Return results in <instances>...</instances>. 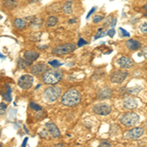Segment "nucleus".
<instances>
[{
    "instance_id": "cd10ccee",
    "label": "nucleus",
    "mask_w": 147,
    "mask_h": 147,
    "mask_svg": "<svg viewBox=\"0 0 147 147\" xmlns=\"http://www.w3.org/2000/svg\"><path fill=\"white\" fill-rule=\"evenodd\" d=\"M140 87H136H136H134V88H129V89H127V90H129V93H134V94H136V93H138V92L139 91H140Z\"/></svg>"
},
{
    "instance_id": "5701e85b",
    "label": "nucleus",
    "mask_w": 147,
    "mask_h": 147,
    "mask_svg": "<svg viewBox=\"0 0 147 147\" xmlns=\"http://www.w3.org/2000/svg\"><path fill=\"white\" fill-rule=\"evenodd\" d=\"M139 30H140L141 34H147V21L141 23L140 25H139Z\"/></svg>"
},
{
    "instance_id": "423d86ee",
    "label": "nucleus",
    "mask_w": 147,
    "mask_h": 147,
    "mask_svg": "<svg viewBox=\"0 0 147 147\" xmlns=\"http://www.w3.org/2000/svg\"><path fill=\"white\" fill-rule=\"evenodd\" d=\"M32 84H34V77L32 75H28V74L23 75L18 80V85L22 89H25V90L30 89L32 86Z\"/></svg>"
},
{
    "instance_id": "2f4dec72",
    "label": "nucleus",
    "mask_w": 147,
    "mask_h": 147,
    "mask_svg": "<svg viewBox=\"0 0 147 147\" xmlns=\"http://www.w3.org/2000/svg\"><path fill=\"white\" fill-rule=\"evenodd\" d=\"M106 34V32H98V34H97L96 35H95V37H94V40H96V39H98V38H100V37H102V36H104V35Z\"/></svg>"
},
{
    "instance_id": "bb28decb",
    "label": "nucleus",
    "mask_w": 147,
    "mask_h": 147,
    "mask_svg": "<svg viewBox=\"0 0 147 147\" xmlns=\"http://www.w3.org/2000/svg\"><path fill=\"white\" fill-rule=\"evenodd\" d=\"M119 30H120V32H121V36H123V37H129V32H125V30L123 28H119Z\"/></svg>"
},
{
    "instance_id": "79ce46f5",
    "label": "nucleus",
    "mask_w": 147,
    "mask_h": 147,
    "mask_svg": "<svg viewBox=\"0 0 147 147\" xmlns=\"http://www.w3.org/2000/svg\"><path fill=\"white\" fill-rule=\"evenodd\" d=\"M41 86V84H37V86L35 87V89H37V88H39V87Z\"/></svg>"
},
{
    "instance_id": "ddd939ff",
    "label": "nucleus",
    "mask_w": 147,
    "mask_h": 147,
    "mask_svg": "<svg viewBox=\"0 0 147 147\" xmlns=\"http://www.w3.org/2000/svg\"><path fill=\"white\" fill-rule=\"evenodd\" d=\"M138 104H137V101L134 98H131V97H127L123 100V107L125 109H127V110H134V109H136Z\"/></svg>"
},
{
    "instance_id": "412c9836",
    "label": "nucleus",
    "mask_w": 147,
    "mask_h": 147,
    "mask_svg": "<svg viewBox=\"0 0 147 147\" xmlns=\"http://www.w3.org/2000/svg\"><path fill=\"white\" fill-rule=\"evenodd\" d=\"M62 11L66 14V15H69V14H72V12H73V9H72V2H71V1L66 2V3L64 4L63 7H62Z\"/></svg>"
},
{
    "instance_id": "f257e3e1",
    "label": "nucleus",
    "mask_w": 147,
    "mask_h": 147,
    "mask_svg": "<svg viewBox=\"0 0 147 147\" xmlns=\"http://www.w3.org/2000/svg\"><path fill=\"white\" fill-rule=\"evenodd\" d=\"M80 93L79 90L75 88L69 89L63 94L62 98H61V103L66 107H73L76 106L80 102Z\"/></svg>"
},
{
    "instance_id": "2eb2a0df",
    "label": "nucleus",
    "mask_w": 147,
    "mask_h": 147,
    "mask_svg": "<svg viewBox=\"0 0 147 147\" xmlns=\"http://www.w3.org/2000/svg\"><path fill=\"white\" fill-rule=\"evenodd\" d=\"M112 94H113L112 89L109 88V87H105V88L101 89V90L98 92V94H97V98H98L99 100L108 99V98H110V97L112 96Z\"/></svg>"
},
{
    "instance_id": "72a5a7b5",
    "label": "nucleus",
    "mask_w": 147,
    "mask_h": 147,
    "mask_svg": "<svg viewBox=\"0 0 147 147\" xmlns=\"http://www.w3.org/2000/svg\"><path fill=\"white\" fill-rule=\"evenodd\" d=\"M95 10H96V8H95V7H93V8H91V9H90V11H89V13L86 15V19H88L89 17H90V15H91V14L93 13V12L95 11Z\"/></svg>"
},
{
    "instance_id": "c03bdc74",
    "label": "nucleus",
    "mask_w": 147,
    "mask_h": 147,
    "mask_svg": "<svg viewBox=\"0 0 147 147\" xmlns=\"http://www.w3.org/2000/svg\"><path fill=\"white\" fill-rule=\"evenodd\" d=\"M145 17H147V11H146V13H145Z\"/></svg>"
},
{
    "instance_id": "a18cd8bd",
    "label": "nucleus",
    "mask_w": 147,
    "mask_h": 147,
    "mask_svg": "<svg viewBox=\"0 0 147 147\" xmlns=\"http://www.w3.org/2000/svg\"><path fill=\"white\" fill-rule=\"evenodd\" d=\"M0 19H1V16H0Z\"/></svg>"
},
{
    "instance_id": "4be33fe9",
    "label": "nucleus",
    "mask_w": 147,
    "mask_h": 147,
    "mask_svg": "<svg viewBox=\"0 0 147 147\" xmlns=\"http://www.w3.org/2000/svg\"><path fill=\"white\" fill-rule=\"evenodd\" d=\"M2 96L6 101L10 102L12 100L11 97V87L9 85H5V93H2Z\"/></svg>"
},
{
    "instance_id": "9d476101",
    "label": "nucleus",
    "mask_w": 147,
    "mask_h": 147,
    "mask_svg": "<svg viewBox=\"0 0 147 147\" xmlns=\"http://www.w3.org/2000/svg\"><path fill=\"white\" fill-rule=\"evenodd\" d=\"M143 134H144L143 129H141V127H134V129L127 130L124 136L127 139H134V140H136V139H138L139 137L143 136Z\"/></svg>"
},
{
    "instance_id": "9b49d317",
    "label": "nucleus",
    "mask_w": 147,
    "mask_h": 147,
    "mask_svg": "<svg viewBox=\"0 0 147 147\" xmlns=\"http://www.w3.org/2000/svg\"><path fill=\"white\" fill-rule=\"evenodd\" d=\"M45 127L47 129V132H48L49 134L52 136V137H59L61 136V132L60 130H59V129L57 127V125L54 124V123L52 122H48L45 124Z\"/></svg>"
},
{
    "instance_id": "58836bf2",
    "label": "nucleus",
    "mask_w": 147,
    "mask_h": 147,
    "mask_svg": "<svg viewBox=\"0 0 147 147\" xmlns=\"http://www.w3.org/2000/svg\"><path fill=\"white\" fill-rule=\"evenodd\" d=\"M116 21H117V20H116V19H114V20H113L112 24H111V26H112V27H114V26H115V24H116Z\"/></svg>"
},
{
    "instance_id": "f8f14e48",
    "label": "nucleus",
    "mask_w": 147,
    "mask_h": 147,
    "mask_svg": "<svg viewBox=\"0 0 147 147\" xmlns=\"http://www.w3.org/2000/svg\"><path fill=\"white\" fill-rule=\"evenodd\" d=\"M118 65L123 69H129L134 66V61L127 56H122L118 60Z\"/></svg>"
},
{
    "instance_id": "ea45409f",
    "label": "nucleus",
    "mask_w": 147,
    "mask_h": 147,
    "mask_svg": "<svg viewBox=\"0 0 147 147\" xmlns=\"http://www.w3.org/2000/svg\"><path fill=\"white\" fill-rule=\"evenodd\" d=\"M0 58H1V59H5V56L2 55V54H0Z\"/></svg>"
},
{
    "instance_id": "c85d7f7f",
    "label": "nucleus",
    "mask_w": 147,
    "mask_h": 147,
    "mask_svg": "<svg viewBox=\"0 0 147 147\" xmlns=\"http://www.w3.org/2000/svg\"><path fill=\"white\" fill-rule=\"evenodd\" d=\"M103 17L102 16H94V18H93V23H95V24H98V23H100L101 21H103Z\"/></svg>"
},
{
    "instance_id": "4c0bfd02",
    "label": "nucleus",
    "mask_w": 147,
    "mask_h": 147,
    "mask_svg": "<svg viewBox=\"0 0 147 147\" xmlns=\"http://www.w3.org/2000/svg\"><path fill=\"white\" fill-rule=\"evenodd\" d=\"M77 22V19H71V20H69V23L70 24H74Z\"/></svg>"
},
{
    "instance_id": "1a4fd4ad",
    "label": "nucleus",
    "mask_w": 147,
    "mask_h": 147,
    "mask_svg": "<svg viewBox=\"0 0 147 147\" xmlns=\"http://www.w3.org/2000/svg\"><path fill=\"white\" fill-rule=\"evenodd\" d=\"M129 74L125 71H116L114 72L110 77V80L113 84H122L124 80L127 79Z\"/></svg>"
},
{
    "instance_id": "b1692460",
    "label": "nucleus",
    "mask_w": 147,
    "mask_h": 147,
    "mask_svg": "<svg viewBox=\"0 0 147 147\" xmlns=\"http://www.w3.org/2000/svg\"><path fill=\"white\" fill-rule=\"evenodd\" d=\"M49 65H51L53 68H59L62 66V63H60L58 60H52V61H49L48 62Z\"/></svg>"
},
{
    "instance_id": "20e7f679",
    "label": "nucleus",
    "mask_w": 147,
    "mask_h": 147,
    "mask_svg": "<svg viewBox=\"0 0 147 147\" xmlns=\"http://www.w3.org/2000/svg\"><path fill=\"white\" fill-rule=\"evenodd\" d=\"M76 50V45L74 43H65L61 45L55 46L52 49V53L55 55H67V54L72 53Z\"/></svg>"
},
{
    "instance_id": "f3484780",
    "label": "nucleus",
    "mask_w": 147,
    "mask_h": 147,
    "mask_svg": "<svg viewBox=\"0 0 147 147\" xmlns=\"http://www.w3.org/2000/svg\"><path fill=\"white\" fill-rule=\"evenodd\" d=\"M14 26H15L16 28H18V30H24V28H27L28 22L25 20V19L17 18L14 20Z\"/></svg>"
},
{
    "instance_id": "39448f33",
    "label": "nucleus",
    "mask_w": 147,
    "mask_h": 147,
    "mask_svg": "<svg viewBox=\"0 0 147 147\" xmlns=\"http://www.w3.org/2000/svg\"><path fill=\"white\" fill-rule=\"evenodd\" d=\"M139 122V116L136 113L129 112L127 113L121 118V123L125 127H134L138 124Z\"/></svg>"
},
{
    "instance_id": "393cba45",
    "label": "nucleus",
    "mask_w": 147,
    "mask_h": 147,
    "mask_svg": "<svg viewBox=\"0 0 147 147\" xmlns=\"http://www.w3.org/2000/svg\"><path fill=\"white\" fill-rule=\"evenodd\" d=\"M30 109H32V110H34V111H40V110H42L41 106L37 105V104L34 103V102L30 103Z\"/></svg>"
},
{
    "instance_id": "0eeeda50",
    "label": "nucleus",
    "mask_w": 147,
    "mask_h": 147,
    "mask_svg": "<svg viewBox=\"0 0 147 147\" xmlns=\"http://www.w3.org/2000/svg\"><path fill=\"white\" fill-rule=\"evenodd\" d=\"M93 112L96 114V115L99 116H107L111 113L112 111V107L111 105H109L107 103H100V104H96L93 107Z\"/></svg>"
},
{
    "instance_id": "37998d69",
    "label": "nucleus",
    "mask_w": 147,
    "mask_h": 147,
    "mask_svg": "<svg viewBox=\"0 0 147 147\" xmlns=\"http://www.w3.org/2000/svg\"><path fill=\"white\" fill-rule=\"evenodd\" d=\"M145 127H146V129H147V122L145 123Z\"/></svg>"
},
{
    "instance_id": "a19ab883",
    "label": "nucleus",
    "mask_w": 147,
    "mask_h": 147,
    "mask_svg": "<svg viewBox=\"0 0 147 147\" xmlns=\"http://www.w3.org/2000/svg\"><path fill=\"white\" fill-rule=\"evenodd\" d=\"M143 9H144V10H146V11H147V4H145V5L143 6Z\"/></svg>"
},
{
    "instance_id": "f704fd0d",
    "label": "nucleus",
    "mask_w": 147,
    "mask_h": 147,
    "mask_svg": "<svg viewBox=\"0 0 147 147\" xmlns=\"http://www.w3.org/2000/svg\"><path fill=\"white\" fill-rule=\"evenodd\" d=\"M45 132H46V130H42V131L39 134V136H41V137H43V138H45V137L47 136L46 134H45Z\"/></svg>"
},
{
    "instance_id": "a211bd4d",
    "label": "nucleus",
    "mask_w": 147,
    "mask_h": 147,
    "mask_svg": "<svg viewBox=\"0 0 147 147\" xmlns=\"http://www.w3.org/2000/svg\"><path fill=\"white\" fill-rule=\"evenodd\" d=\"M2 5L5 7L6 9L11 10V9H14V8H16V7H18L19 2L17 0H3V1H2Z\"/></svg>"
},
{
    "instance_id": "7ed1b4c3",
    "label": "nucleus",
    "mask_w": 147,
    "mask_h": 147,
    "mask_svg": "<svg viewBox=\"0 0 147 147\" xmlns=\"http://www.w3.org/2000/svg\"><path fill=\"white\" fill-rule=\"evenodd\" d=\"M61 96V88L56 84L48 86L42 93V99L44 102L48 104H53L60 98Z\"/></svg>"
},
{
    "instance_id": "f03ea898",
    "label": "nucleus",
    "mask_w": 147,
    "mask_h": 147,
    "mask_svg": "<svg viewBox=\"0 0 147 147\" xmlns=\"http://www.w3.org/2000/svg\"><path fill=\"white\" fill-rule=\"evenodd\" d=\"M63 78V73L59 69H50L47 70L45 73L42 75V82L46 84L49 85H54L58 84Z\"/></svg>"
},
{
    "instance_id": "dca6fc26",
    "label": "nucleus",
    "mask_w": 147,
    "mask_h": 147,
    "mask_svg": "<svg viewBox=\"0 0 147 147\" xmlns=\"http://www.w3.org/2000/svg\"><path fill=\"white\" fill-rule=\"evenodd\" d=\"M125 45H127V47L129 50H132V51L138 50L139 48H141V43L136 39H129L125 42Z\"/></svg>"
},
{
    "instance_id": "c756f323",
    "label": "nucleus",
    "mask_w": 147,
    "mask_h": 147,
    "mask_svg": "<svg viewBox=\"0 0 147 147\" xmlns=\"http://www.w3.org/2000/svg\"><path fill=\"white\" fill-rule=\"evenodd\" d=\"M115 34H116V30H114V28H110V30H109L108 32H106V34L109 35L110 37H113L114 35H115Z\"/></svg>"
},
{
    "instance_id": "e433bc0d",
    "label": "nucleus",
    "mask_w": 147,
    "mask_h": 147,
    "mask_svg": "<svg viewBox=\"0 0 147 147\" xmlns=\"http://www.w3.org/2000/svg\"><path fill=\"white\" fill-rule=\"evenodd\" d=\"M28 137H26L25 138V140L23 141V143H22V146H27V142H28Z\"/></svg>"
},
{
    "instance_id": "aec40b11",
    "label": "nucleus",
    "mask_w": 147,
    "mask_h": 147,
    "mask_svg": "<svg viewBox=\"0 0 147 147\" xmlns=\"http://www.w3.org/2000/svg\"><path fill=\"white\" fill-rule=\"evenodd\" d=\"M17 66L19 69H27L28 67H30V66H32V63H30L28 61H27L25 58H19Z\"/></svg>"
},
{
    "instance_id": "4468645a",
    "label": "nucleus",
    "mask_w": 147,
    "mask_h": 147,
    "mask_svg": "<svg viewBox=\"0 0 147 147\" xmlns=\"http://www.w3.org/2000/svg\"><path fill=\"white\" fill-rule=\"evenodd\" d=\"M24 58H25L27 61H28L30 63L32 64L34 61H36L37 59L39 58V53L38 52L32 51V50L26 51L25 53H24Z\"/></svg>"
},
{
    "instance_id": "7c9ffc66",
    "label": "nucleus",
    "mask_w": 147,
    "mask_h": 147,
    "mask_svg": "<svg viewBox=\"0 0 147 147\" xmlns=\"http://www.w3.org/2000/svg\"><path fill=\"white\" fill-rule=\"evenodd\" d=\"M84 44H87V42L85 41V40H84V38H82V37H80V38L79 39V42H78V46H79V47H82V46H84Z\"/></svg>"
},
{
    "instance_id": "c9c22d12",
    "label": "nucleus",
    "mask_w": 147,
    "mask_h": 147,
    "mask_svg": "<svg viewBox=\"0 0 147 147\" xmlns=\"http://www.w3.org/2000/svg\"><path fill=\"white\" fill-rule=\"evenodd\" d=\"M101 145L102 146H110L111 143L110 142H107V141H103V142H101Z\"/></svg>"
},
{
    "instance_id": "473e14b6",
    "label": "nucleus",
    "mask_w": 147,
    "mask_h": 147,
    "mask_svg": "<svg viewBox=\"0 0 147 147\" xmlns=\"http://www.w3.org/2000/svg\"><path fill=\"white\" fill-rule=\"evenodd\" d=\"M141 54L144 56V58L147 59V46H145V47H143V48H142V50H141Z\"/></svg>"
},
{
    "instance_id": "6e6552de",
    "label": "nucleus",
    "mask_w": 147,
    "mask_h": 147,
    "mask_svg": "<svg viewBox=\"0 0 147 147\" xmlns=\"http://www.w3.org/2000/svg\"><path fill=\"white\" fill-rule=\"evenodd\" d=\"M47 71V64L45 63H36L30 66V73L32 76H42Z\"/></svg>"
},
{
    "instance_id": "6ab92c4d",
    "label": "nucleus",
    "mask_w": 147,
    "mask_h": 147,
    "mask_svg": "<svg viewBox=\"0 0 147 147\" xmlns=\"http://www.w3.org/2000/svg\"><path fill=\"white\" fill-rule=\"evenodd\" d=\"M58 22H59L58 18L55 17V16H50V17L47 18V20L45 21V25H46V27H48V28H53L58 24Z\"/></svg>"
},
{
    "instance_id": "a878e982",
    "label": "nucleus",
    "mask_w": 147,
    "mask_h": 147,
    "mask_svg": "<svg viewBox=\"0 0 147 147\" xmlns=\"http://www.w3.org/2000/svg\"><path fill=\"white\" fill-rule=\"evenodd\" d=\"M7 110V105L5 103H1L0 104V116L3 115Z\"/></svg>"
}]
</instances>
